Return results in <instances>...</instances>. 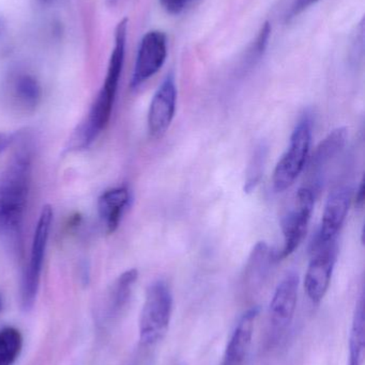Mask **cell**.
<instances>
[{"label": "cell", "mask_w": 365, "mask_h": 365, "mask_svg": "<svg viewBox=\"0 0 365 365\" xmlns=\"http://www.w3.org/2000/svg\"><path fill=\"white\" fill-rule=\"evenodd\" d=\"M126 36L128 19H124L116 28L115 43L109 58L104 83L96 94L85 120L73 134L70 141L71 149H86L89 147L109 125L124 68Z\"/></svg>", "instance_id": "1"}, {"label": "cell", "mask_w": 365, "mask_h": 365, "mask_svg": "<svg viewBox=\"0 0 365 365\" xmlns=\"http://www.w3.org/2000/svg\"><path fill=\"white\" fill-rule=\"evenodd\" d=\"M32 150L23 143L0 171V230L12 240L21 234L32 179Z\"/></svg>", "instance_id": "2"}, {"label": "cell", "mask_w": 365, "mask_h": 365, "mask_svg": "<svg viewBox=\"0 0 365 365\" xmlns=\"http://www.w3.org/2000/svg\"><path fill=\"white\" fill-rule=\"evenodd\" d=\"M173 294L166 282L156 281L148 287L139 317V340L145 346L164 338L173 314Z\"/></svg>", "instance_id": "3"}, {"label": "cell", "mask_w": 365, "mask_h": 365, "mask_svg": "<svg viewBox=\"0 0 365 365\" xmlns=\"http://www.w3.org/2000/svg\"><path fill=\"white\" fill-rule=\"evenodd\" d=\"M312 128L310 113L302 115L291 134L287 151L274 169L272 182L276 192H283L293 186L304 171L312 143Z\"/></svg>", "instance_id": "4"}, {"label": "cell", "mask_w": 365, "mask_h": 365, "mask_svg": "<svg viewBox=\"0 0 365 365\" xmlns=\"http://www.w3.org/2000/svg\"><path fill=\"white\" fill-rule=\"evenodd\" d=\"M53 217L51 206H43L32 240L29 261L21 277V302L25 311L31 310L38 295Z\"/></svg>", "instance_id": "5"}, {"label": "cell", "mask_w": 365, "mask_h": 365, "mask_svg": "<svg viewBox=\"0 0 365 365\" xmlns=\"http://www.w3.org/2000/svg\"><path fill=\"white\" fill-rule=\"evenodd\" d=\"M315 192L311 187L304 186L298 190L293 205L282 219V233L284 245L276 252L278 261L286 259L300 246L314 210Z\"/></svg>", "instance_id": "6"}, {"label": "cell", "mask_w": 365, "mask_h": 365, "mask_svg": "<svg viewBox=\"0 0 365 365\" xmlns=\"http://www.w3.org/2000/svg\"><path fill=\"white\" fill-rule=\"evenodd\" d=\"M42 100V88L29 73H11L0 87V103L15 115L34 113Z\"/></svg>", "instance_id": "7"}, {"label": "cell", "mask_w": 365, "mask_h": 365, "mask_svg": "<svg viewBox=\"0 0 365 365\" xmlns=\"http://www.w3.org/2000/svg\"><path fill=\"white\" fill-rule=\"evenodd\" d=\"M312 257L304 278V289L313 304H319L325 298L338 259L336 240L326 244L312 245Z\"/></svg>", "instance_id": "8"}, {"label": "cell", "mask_w": 365, "mask_h": 365, "mask_svg": "<svg viewBox=\"0 0 365 365\" xmlns=\"http://www.w3.org/2000/svg\"><path fill=\"white\" fill-rule=\"evenodd\" d=\"M167 57V38L164 32L152 30L141 38L135 60L130 86L136 89L156 74Z\"/></svg>", "instance_id": "9"}, {"label": "cell", "mask_w": 365, "mask_h": 365, "mask_svg": "<svg viewBox=\"0 0 365 365\" xmlns=\"http://www.w3.org/2000/svg\"><path fill=\"white\" fill-rule=\"evenodd\" d=\"M353 201V189L347 185L336 187L330 192L325 208L319 233L312 245L326 244L338 238L339 232L344 225Z\"/></svg>", "instance_id": "10"}, {"label": "cell", "mask_w": 365, "mask_h": 365, "mask_svg": "<svg viewBox=\"0 0 365 365\" xmlns=\"http://www.w3.org/2000/svg\"><path fill=\"white\" fill-rule=\"evenodd\" d=\"M177 88L173 75H167L156 90L148 110V130L154 138L165 134L176 113Z\"/></svg>", "instance_id": "11"}, {"label": "cell", "mask_w": 365, "mask_h": 365, "mask_svg": "<svg viewBox=\"0 0 365 365\" xmlns=\"http://www.w3.org/2000/svg\"><path fill=\"white\" fill-rule=\"evenodd\" d=\"M299 276L291 272L282 279L270 302V324L276 332L286 329L295 317L297 308Z\"/></svg>", "instance_id": "12"}, {"label": "cell", "mask_w": 365, "mask_h": 365, "mask_svg": "<svg viewBox=\"0 0 365 365\" xmlns=\"http://www.w3.org/2000/svg\"><path fill=\"white\" fill-rule=\"evenodd\" d=\"M259 307H253L242 314L225 349L222 365H242L252 344Z\"/></svg>", "instance_id": "13"}, {"label": "cell", "mask_w": 365, "mask_h": 365, "mask_svg": "<svg viewBox=\"0 0 365 365\" xmlns=\"http://www.w3.org/2000/svg\"><path fill=\"white\" fill-rule=\"evenodd\" d=\"M349 132L346 128H338L319 143L315 150L310 163L311 177L314 185L311 186L313 190H317L321 186V177L327 170L329 165L340 155L346 145ZM310 187V186H309Z\"/></svg>", "instance_id": "14"}, {"label": "cell", "mask_w": 365, "mask_h": 365, "mask_svg": "<svg viewBox=\"0 0 365 365\" xmlns=\"http://www.w3.org/2000/svg\"><path fill=\"white\" fill-rule=\"evenodd\" d=\"M130 202L131 192L126 186L109 189L100 195L98 214L107 234L114 233L118 229Z\"/></svg>", "instance_id": "15"}, {"label": "cell", "mask_w": 365, "mask_h": 365, "mask_svg": "<svg viewBox=\"0 0 365 365\" xmlns=\"http://www.w3.org/2000/svg\"><path fill=\"white\" fill-rule=\"evenodd\" d=\"M137 279H139V272L135 268L126 270L116 279L115 282L111 285L109 299H107L109 314L118 315L128 306Z\"/></svg>", "instance_id": "16"}, {"label": "cell", "mask_w": 365, "mask_h": 365, "mask_svg": "<svg viewBox=\"0 0 365 365\" xmlns=\"http://www.w3.org/2000/svg\"><path fill=\"white\" fill-rule=\"evenodd\" d=\"M365 349L364 299L356 307L349 336V360L347 365H364Z\"/></svg>", "instance_id": "17"}, {"label": "cell", "mask_w": 365, "mask_h": 365, "mask_svg": "<svg viewBox=\"0 0 365 365\" xmlns=\"http://www.w3.org/2000/svg\"><path fill=\"white\" fill-rule=\"evenodd\" d=\"M23 349V336L14 327L0 330V365H13Z\"/></svg>", "instance_id": "18"}, {"label": "cell", "mask_w": 365, "mask_h": 365, "mask_svg": "<svg viewBox=\"0 0 365 365\" xmlns=\"http://www.w3.org/2000/svg\"><path fill=\"white\" fill-rule=\"evenodd\" d=\"M267 147L263 143L255 149L254 154L249 164L248 170H246V179L244 182L246 192H252L261 182L264 167H265L266 160H267Z\"/></svg>", "instance_id": "19"}, {"label": "cell", "mask_w": 365, "mask_h": 365, "mask_svg": "<svg viewBox=\"0 0 365 365\" xmlns=\"http://www.w3.org/2000/svg\"><path fill=\"white\" fill-rule=\"evenodd\" d=\"M193 0H160L161 6L171 14H178L184 11Z\"/></svg>", "instance_id": "20"}, {"label": "cell", "mask_w": 365, "mask_h": 365, "mask_svg": "<svg viewBox=\"0 0 365 365\" xmlns=\"http://www.w3.org/2000/svg\"><path fill=\"white\" fill-rule=\"evenodd\" d=\"M319 0H295L289 13V19H294L297 15L301 14L304 11L308 10L313 4L319 2Z\"/></svg>", "instance_id": "21"}, {"label": "cell", "mask_w": 365, "mask_h": 365, "mask_svg": "<svg viewBox=\"0 0 365 365\" xmlns=\"http://www.w3.org/2000/svg\"><path fill=\"white\" fill-rule=\"evenodd\" d=\"M16 135L0 133V154L4 153L11 145L16 141Z\"/></svg>", "instance_id": "22"}, {"label": "cell", "mask_w": 365, "mask_h": 365, "mask_svg": "<svg viewBox=\"0 0 365 365\" xmlns=\"http://www.w3.org/2000/svg\"><path fill=\"white\" fill-rule=\"evenodd\" d=\"M356 203H357V205L359 206V207H362V206H364V180H362V181L360 182L359 187H358L357 195H356Z\"/></svg>", "instance_id": "23"}, {"label": "cell", "mask_w": 365, "mask_h": 365, "mask_svg": "<svg viewBox=\"0 0 365 365\" xmlns=\"http://www.w3.org/2000/svg\"><path fill=\"white\" fill-rule=\"evenodd\" d=\"M38 1L41 2V4H51V2L53 1V0H38Z\"/></svg>", "instance_id": "24"}, {"label": "cell", "mask_w": 365, "mask_h": 365, "mask_svg": "<svg viewBox=\"0 0 365 365\" xmlns=\"http://www.w3.org/2000/svg\"><path fill=\"white\" fill-rule=\"evenodd\" d=\"M0 310H1V302H0Z\"/></svg>", "instance_id": "25"}, {"label": "cell", "mask_w": 365, "mask_h": 365, "mask_svg": "<svg viewBox=\"0 0 365 365\" xmlns=\"http://www.w3.org/2000/svg\"><path fill=\"white\" fill-rule=\"evenodd\" d=\"M0 26H1V23H0Z\"/></svg>", "instance_id": "26"}]
</instances>
